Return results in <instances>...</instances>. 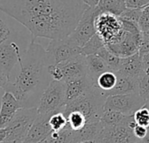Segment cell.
Here are the masks:
<instances>
[{
	"mask_svg": "<svg viewBox=\"0 0 149 143\" xmlns=\"http://www.w3.org/2000/svg\"><path fill=\"white\" fill-rule=\"evenodd\" d=\"M83 3L87 6L88 7H91V8H94V7H97L100 2V0H82Z\"/></svg>",
	"mask_w": 149,
	"mask_h": 143,
	"instance_id": "obj_40",
	"label": "cell"
},
{
	"mask_svg": "<svg viewBox=\"0 0 149 143\" xmlns=\"http://www.w3.org/2000/svg\"><path fill=\"white\" fill-rule=\"evenodd\" d=\"M86 61L88 69L87 77L93 82L95 85L100 75L108 70H111L106 62L97 54L86 56Z\"/></svg>",
	"mask_w": 149,
	"mask_h": 143,
	"instance_id": "obj_18",
	"label": "cell"
},
{
	"mask_svg": "<svg viewBox=\"0 0 149 143\" xmlns=\"http://www.w3.org/2000/svg\"><path fill=\"white\" fill-rule=\"evenodd\" d=\"M66 85V104L86 93L95 84L88 77H81L64 82Z\"/></svg>",
	"mask_w": 149,
	"mask_h": 143,
	"instance_id": "obj_16",
	"label": "cell"
},
{
	"mask_svg": "<svg viewBox=\"0 0 149 143\" xmlns=\"http://www.w3.org/2000/svg\"><path fill=\"white\" fill-rule=\"evenodd\" d=\"M37 116V107L21 108L6 127L7 133L3 143H23Z\"/></svg>",
	"mask_w": 149,
	"mask_h": 143,
	"instance_id": "obj_4",
	"label": "cell"
},
{
	"mask_svg": "<svg viewBox=\"0 0 149 143\" xmlns=\"http://www.w3.org/2000/svg\"><path fill=\"white\" fill-rule=\"evenodd\" d=\"M46 140L47 143H74V131L67 125L60 131H52Z\"/></svg>",
	"mask_w": 149,
	"mask_h": 143,
	"instance_id": "obj_23",
	"label": "cell"
},
{
	"mask_svg": "<svg viewBox=\"0 0 149 143\" xmlns=\"http://www.w3.org/2000/svg\"><path fill=\"white\" fill-rule=\"evenodd\" d=\"M103 126L100 121L87 123L83 128L74 131V143L82 141L96 140Z\"/></svg>",
	"mask_w": 149,
	"mask_h": 143,
	"instance_id": "obj_20",
	"label": "cell"
},
{
	"mask_svg": "<svg viewBox=\"0 0 149 143\" xmlns=\"http://www.w3.org/2000/svg\"><path fill=\"white\" fill-rule=\"evenodd\" d=\"M146 33H147V35L149 36V31H148V32H146Z\"/></svg>",
	"mask_w": 149,
	"mask_h": 143,
	"instance_id": "obj_46",
	"label": "cell"
},
{
	"mask_svg": "<svg viewBox=\"0 0 149 143\" xmlns=\"http://www.w3.org/2000/svg\"><path fill=\"white\" fill-rule=\"evenodd\" d=\"M99 13L101 12L97 6L94 8L88 7L77 27L68 38L73 43L83 47L97 33L95 28V19Z\"/></svg>",
	"mask_w": 149,
	"mask_h": 143,
	"instance_id": "obj_8",
	"label": "cell"
},
{
	"mask_svg": "<svg viewBox=\"0 0 149 143\" xmlns=\"http://www.w3.org/2000/svg\"><path fill=\"white\" fill-rule=\"evenodd\" d=\"M77 143H97L96 140H90V141H82V142H77Z\"/></svg>",
	"mask_w": 149,
	"mask_h": 143,
	"instance_id": "obj_44",
	"label": "cell"
},
{
	"mask_svg": "<svg viewBox=\"0 0 149 143\" xmlns=\"http://www.w3.org/2000/svg\"><path fill=\"white\" fill-rule=\"evenodd\" d=\"M145 105L146 101L138 92H136L131 94L108 96L105 100L104 109L115 110L126 115H132Z\"/></svg>",
	"mask_w": 149,
	"mask_h": 143,
	"instance_id": "obj_10",
	"label": "cell"
},
{
	"mask_svg": "<svg viewBox=\"0 0 149 143\" xmlns=\"http://www.w3.org/2000/svg\"><path fill=\"white\" fill-rule=\"evenodd\" d=\"M10 81H11V78L8 77L6 74H4L2 71L0 70V88L5 90L7 84L10 83Z\"/></svg>",
	"mask_w": 149,
	"mask_h": 143,
	"instance_id": "obj_38",
	"label": "cell"
},
{
	"mask_svg": "<svg viewBox=\"0 0 149 143\" xmlns=\"http://www.w3.org/2000/svg\"><path fill=\"white\" fill-rule=\"evenodd\" d=\"M6 129L5 128H0V143H3L6 138Z\"/></svg>",
	"mask_w": 149,
	"mask_h": 143,
	"instance_id": "obj_42",
	"label": "cell"
},
{
	"mask_svg": "<svg viewBox=\"0 0 149 143\" xmlns=\"http://www.w3.org/2000/svg\"><path fill=\"white\" fill-rule=\"evenodd\" d=\"M138 25L142 33H146L149 31V15L143 13V11H142V14L138 21Z\"/></svg>",
	"mask_w": 149,
	"mask_h": 143,
	"instance_id": "obj_36",
	"label": "cell"
},
{
	"mask_svg": "<svg viewBox=\"0 0 149 143\" xmlns=\"http://www.w3.org/2000/svg\"><path fill=\"white\" fill-rule=\"evenodd\" d=\"M125 6L128 9H139L142 10L147 5L149 0H125Z\"/></svg>",
	"mask_w": 149,
	"mask_h": 143,
	"instance_id": "obj_34",
	"label": "cell"
},
{
	"mask_svg": "<svg viewBox=\"0 0 149 143\" xmlns=\"http://www.w3.org/2000/svg\"><path fill=\"white\" fill-rule=\"evenodd\" d=\"M133 118L138 125L148 127L149 126V109L145 105L140 109L133 113Z\"/></svg>",
	"mask_w": 149,
	"mask_h": 143,
	"instance_id": "obj_30",
	"label": "cell"
},
{
	"mask_svg": "<svg viewBox=\"0 0 149 143\" xmlns=\"http://www.w3.org/2000/svg\"><path fill=\"white\" fill-rule=\"evenodd\" d=\"M129 117L130 115L124 114L115 110L104 109L100 122L103 126H114L125 123L129 119Z\"/></svg>",
	"mask_w": 149,
	"mask_h": 143,
	"instance_id": "obj_21",
	"label": "cell"
},
{
	"mask_svg": "<svg viewBox=\"0 0 149 143\" xmlns=\"http://www.w3.org/2000/svg\"><path fill=\"white\" fill-rule=\"evenodd\" d=\"M146 105L147 106V108L149 109V100H147L146 102Z\"/></svg>",
	"mask_w": 149,
	"mask_h": 143,
	"instance_id": "obj_45",
	"label": "cell"
},
{
	"mask_svg": "<svg viewBox=\"0 0 149 143\" xmlns=\"http://www.w3.org/2000/svg\"><path fill=\"white\" fill-rule=\"evenodd\" d=\"M117 81H118L117 73L114 72V71L108 70L99 76V77L97 80L96 86L98 87L101 91L106 92L107 95L109 96L110 91L115 87Z\"/></svg>",
	"mask_w": 149,
	"mask_h": 143,
	"instance_id": "obj_24",
	"label": "cell"
},
{
	"mask_svg": "<svg viewBox=\"0 0 149 143\" xmlns=\"http://www.w3.org/2000/svg\"><path fill=\"white\" fill-rule=\"evenodd\" d=\"M148 52H149V36L147 35L146 33H143L139 47V54L140 57H142L144 54H147Z\"/></svg>",
	"mask_w": 149,
	"mask_h": 143,
	"instance_id": "obj_35",
	"label": "cell"
},
{
	"mask_svg": "<svg viewBox=\"0 0 149 143\" xmlns=\"http://www.w3.org/2000/svg\"><path fill=\"white\" fill-rule=\"evenodd\" d=\"M142 11H143V13H145L146 14L149 15V5H147L146 7H144V8L142 9Z\"/></svg>",
	"mask_w": 149,
	"mask_h": 143,
	"instance_id": "obj_43",
	"label": "cell"
},
{
	"mask_svg": "<svg viewBox=\"0 0 149 143\" xmlns=\"http://www.w3.org/2000/svg\"><path fill=\"white\" fill-rule=\"evenodd\" d=\"M20 71L14 81H10L5 91L11 92L23 108L37 107L40 98L52 81L46 49L39 43L31 41L19 61Z\"/></svg>",
	"mask_w": 149,
	"mask_h": 143,
	"instance_id": "obj_2",
	"label": "cell"
},
{
	"mask_svg": "<svg viewBox=\"0 0 149 143\" xmlns=\"http://www.w3.org/2000/svg\"><path fill=\"white\" fill-rule=\"evenodd\" d=\"M22 58L19 46L13 40H7L0 45V70L11 78L15 65Z\"/></svg>",
	"mask_w": 149,
	"mask_h": 143,
	"instance_id": "obj_11",
	"label": "cell"
},
{
	"mask_svg": "<svg viewBox=\"0 0 149 143\" xmlns=\"http://www.w3.org/2000/svg\"><path fill=\"white\" fill-rule=\"evenodd\" d=\"M136 122L133 114L123 124L114 126H103L96 139L97 143H135L137 138L133 134Z\"/></svg>",
	"mask_w": 149,
	"mask_h": 143,
	"instance_id": "obj_7",
	"label": "cell"
},
{
	"mask_svg": "<svg viewBox=\"0 0 149 143\" xmlns=\"http://www.w3.org/2000/svg\"><path fill=\"white\" fill-rule=\"evenodd\" d=\"M142 61V65H143V69L144 70H148L149 69V52L146 54H144L141 57Z\"/></svg>",
	"mask_w": 149,
	"mask_h": 143,
	"instance_id": "obj_39",
	"label": "cell"
},
{
	"mask_svg": "<svg viewBox=\"0 0 149 143\" xmlns=\"http://www.w3.org/2000/svg\"><path fill=\"white\" fill-rule=\"evenodd\" d=\"M107 97L106 92L94 85L81 97L67 103L62 112L67 115L71 112H78L85 117L87 123L98 122L104 112Z\"/></svg>",
	"mask_w": 149,
	"mask_h": 143,
	"instance_id": "obj_3",
	"label": "cell"
},
{
	"mask_svg": "<svg viewBox=\"0 0 149 143\" xmlns=\"http://www.w3.org/2000/svg\"><path fill=\"white\" fill-rule=\"evenodd\" d=\"M143 70L144 69H143L141 57L138 53L135 54L134 55L126 58H122L120 68L117 72H119L120 74L129 77L139 79V76L143 72Z\"/></svg>",
	"mask_w": 149,
	"mask_h": 143,
	"instance_id": "obj_17",
	"label": "cell"
},
{
	"mask_svg": "<svg viewBox=\"0 0 149 143\" xmlns=\"http://www.w3.org/2000/svg\"><path fill=\"white\" fill-rule=\"evenodd\" d=\"M133 134L134 136L137 138V139H142L143 137L146 136V133H147V127L146 126H140V125H138L136 123L134 128H133Z\"/></svg>",
	"mask_w": 149,
	"mask_h": 143,
	"instance_id": "obj_37",
	"label": "cell"
},
{
	"mask_svg": "<svg viewBox=\"0 0 149 143\" xmlns=\"http://www.w3.org/2000/svg\"><path fill=\"white\" fill-rule=\"evenodd\" d=\"M21 108H23V106L14 95L11 92L5 91L0 108V128L6 127Z\"/></svg>",
	"mask_w": 149,
	"mask_h": 143,
	"instance_id": "obj_15",
	"label": "cell"
},
{
	"mask_svg": "<svg viewBox=\"0 0 149 143\" xmlns=\"http://www.w3.org/2000/svg\"><path fill=\"white\" fill-rule=\"evenodd\" d=\"M101 13H108L120 16L125 10V0H100L97 6Z\"/></svg>",
	"mask_w": 149,
	"mask_h": 143,
	"instance_id": "obj_22",
	"label": "cell"
},
{
	"mask_svg": "<svg viewBox=\"0 0 149 143\" xmlns=\"http://www.w3.org/2000/svg\"><path fill=\"white\" fill-rule=\"evenodd\" d=\"M135 143H149V126L147 127V133L142 139H137Z\"/></svg>",
	"mask_w": 149,
	"mask_h": 143,
	"instance_id": "obj_41",
	"label": "cell"
},
{
	"mask_svg": "<svg viewBox=\"0 0 149 143\" xmlns=\"http://www.w3.org/2000/svg\"><path fill=\"white\" fill-rule=\"evenodd\" d=\"M118 76V81L115 87L110 91L109 96L111 95H124V94H131L136 93L139 90L138 79L126 77L125 75L120 74L119 72H116Z\"/></svg>",
	"mask_w": 149,
	"mask_h": 143,
	"instance_id": "obj_19",
	"label": "cell"
},
{
	"mask_svg": "<svg viewBox=\"0 0 149 143\" xmlns=\"http://www.w3.org/2000/svg\"><path fill=\"white\" fill-rule=\"evenodd\" d=\"M105 46L103 40L100 38V36L96 33L83 47H82V54L88 56L91 54H97V52Z\"/></svg>",
	"mask_w": 149,
	"mask_h": 143,
	"instance_id": "obj_26",
	"label": "cell"
},
{
	"mask_svg": "<svg viewBox=\"0 0 149 143\" xmlns=\"http://www.w3.org/2000/svg\"><path fill=\"white\" fill-rule=\"evenodd\" d=\"M47 70H48V74L52 80L63 82L64 76H63V72H62V70L59 64H50L47 68Z\"/></svg>",
	"mask_w": 149,
	"mask_h": 143,
	"instance_id": "obj_32",
	"label": "cell"
},
{
	"mask_svg": "<svg viewBox=\"0 0 149 143\" xmlns=\"http://www.w3.org/2000/svg\"><path fill=\"white\" fill-rule=\"evenodd\" d=\"M87 9L82 0H0V11L23 25L31 41L68 38Z\"/></svg>",
	"mask_w": 149,
	"mask_h": 143,
	"instance_id": "obj_1",
	"label": "cell"
},
{
	"mask_svg": "<svg viewBox=\"0 0 149 143\" xmlns=\"http://www.w3.org/2000/svg\"><path fill=\"white\" fill-rule=\"evenodd\" d=\"M143 33L139 35H133L125 32V36L122 41L115 44H109L105 47L115 55L120 58H126L139 53V47Z\"/></svg>",
	"mask_w": 149,
	"mask_h": 143,
	"instance_id": "obj_12",
	"label": "cell"
},
{
	"mask_svg": "<svg viewBox=\"0 0 149 143\" xmlns=\"http://www.w3.org/2000/svg\"><path fill=\"white\" fill-rule=\"evenodd\" d=\"M48 123L52 131H60L68 125V119L62 112H59L50 116Z\"/></svg>",
	"mask_w": 149,
	"mask_h": 143,
	"instance_id": "obj_28",
	"label": "cell"
},
{
	"mask_svg": "<svg viewBox=\"0 0 149 143\" xmlns=\"http://www.w3.org/2000/svg\"><path fill=\"white\" fill-rule=\"evenodd\" d=\"M141 14H142V10H139V9H128V8H126V10L119 17L122 18V19L132 20V21H135V22L138 23Z\"/></svg>",
	"mask_w": 149,
	"mask_h": 143,
	"instance_id": "obj_33",
	"label": "cell"
},
{
	"mask_svg": "<svg viewBox=\"0 0 149 143\" xmlns=\"http://www.w3.org/2000/svg\"><path fill=\"white\" fill-rule=\"evenodd\" d=\"M95 28L105 46L118 43L125 36L119 16L111 13H99L95 19Z\"/></svg>",
	"mask_w": 149,
	"mask_h": 143,
	"instance_id": "obj_6",
	"label": "cell"
},
{
	"mask_svg": "<svg viewBox=\"0 0 149 143\" xmlns=\"http://www.w3.org/2000/svg\"><path fill=\"white\" fill-rule=\"evenodd\" d=\"M66 105V85L64 82L52 80L42 93L37 106L39 114L52 115L63 112Z\"/></svg>",
	"mask_w": 149,
	"mask_h": 143,
	"instance_id": "obj_5",
	"label": "cell"
},
{
	"mask_svg": "<svg viewBox=\"0 0 149 143\" xmlns=\"http://www.w3.org/2000/svg\"><path fill=\"white\" fill-rule=\"evenodd\" d=\"M108 65V67L110 68V69L111 71H114V72H117L118 71L119 68H120V64H121V60L122 58L115 55L114 54H112L105 46L104 47H102L97 54Z\"/></svg>",
	"mask_w": 149,
	"mask_h": 143,
	"instance_id": "obj_25",
	"label": "cell"
},
{
	"mask_svg": "<svg viewBox=\"0 0 149 143\" xmlns=\"http://www.w3.org/2000/svg\"><path fill=\"white\" fill-rule=\"evenodd\" d=\"M13 35V29L2 18H0V45L6 42Z\"/></svg>",
	"mask_w": 149,
	"mask_h": 143,
	"instance_id": "obj_31",
	"label": "cell"
},
{
	"mask_svg": "<svg viewBox=\"0 0 149 143\" xmlns=\"http://www.w3.org/2000/svg\"><path fill=\"white\" fill-rule=\"evenodd\" d=\"M59 65L63 72V82L84 77L88 75L87 61L85 55L79 54L70 60L59 63Z\"/></svg>",
	"mask_w": 149,
	"mask_h": 143,
	"instance_id": "obj_13",
	"label": "cell"
},
{
	"mask_svg": "<svg viewBox=\"0 0 149 143\" xmlns=\"http://www.w3.org/2000/svg\"><path fill=\"white\" fill-rule=\"evenodd\" d=\"M50 64H59L82 54V47L73 43L68 38L51 40L46 48Z\"/></svg>",
	"mask_w": 149,
	"mask_h": 143,
	"instance_id": "obj_9",
	"label": "cell"
},
{
	"mask_svg": "<svg viewBox=\"0 0 149 143\" xmlns=\"http://www.w3.org/2000/svg\"><path fill=\"white\" fill-rule=\"evenodd\" d=\"M68 119V125L73 130L77 131L83 128L86 124L87 120L85 117L78 112H71L65 115Z\"/></svg>",
	"mask_w": 149,
	"mask_h": 143,
	"instance_id": "obj_27",
	"label": "cell"
},
{
	"mask_svg": "<svg viewBox=\"0 0 149 143\" xmlns=\"http://www.w3.org/2000/svg\"><path fill=\"white\" fill-rule=\"evenodd\" d=\"M50 116L38 113L23 143H40L44 141L52 132L48 123Z\"/></svg>",
	"mask_w": 149,
	"mask_h": 143,
	"instance_id": "obj_14",
	"label": "cell"
},
{
	"mask_svg": "<svg viewBox=\"0 0 149 143\" xmlns=\"http://www.w3.org/2000/svg\"><path fill=\"white\" fill-rule=\"evenodd\" d=\"M138 93L146 102L149 100V75L144 70L138 79Z\"/></svg>",
	"mask_w": 149,
	"mask_h": 143,
	"instance_id": "obj_29",
	"label": "cell"
}]
</instances>
